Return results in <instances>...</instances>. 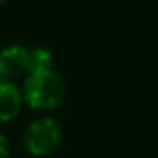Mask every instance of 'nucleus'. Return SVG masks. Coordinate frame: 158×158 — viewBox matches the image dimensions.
<instances>
[{
	"label": "nucleus",
	"instance_id": "1",
	"mask_svg": "<svg viewBox=\"0 0 158 158\" xmlns=\"http://www.w3.org/2000/svg\"><path fill=\"white\" fill-rule=\"evenodd\" d=\"M22 100L34 110H55L65 100L66 85L55 70L27 73L21 89Z\"/></svg>",
	"mask_w": 158,
	"mask_h": 158
},
{
	"label": "nucleus",
	"instance_id": "2",
	"mask_svg": "<svg viewBox=\"0 0 158 158\" xmlns=\"http://www.w3.org/2000/svg\"><path fill=\"white\" fill-rule=\"evenodd\" d=\"M24 148L32 156H49L63 141V126L56 117L41 116L27 124L24 131Z\"/></svg>",
	"mask_w": 158,
	"mask_h": 158
},
{
	"label": "nucleus",
	"instance_id": "3",
	"mask_svg": "<svg viewBox=\"0 0 158 158\" xmlns=\"http://www.w3.org/2000/svg\"><path fill=\"white\" fill-rule=\"evenodd\" d=\"M24 100L19 85L14 80L2 78L0 80V123H9L21 114Z\"/></svg>",
	"mask_w": 158,
	"mask_h": 158
},
{
	"label": "nucleus",
	"instance_id": "4",
	"mask_svg": "<svg viewBox=\"0 0 158 158\" xmlns=\"http://www.w3.org/2000/svg\"><path fill=\"white\" fill-rule=\"evenodd\" d=\"M27 49L29 48L19 43H12L0 49V60H2L5 78L12 80L27 72Z\"/></svg>",
	"mask_w": 158,
	"mask_h": 158
},
{
	"label": "nucleus",
	"instance_id": "5",
	"mask_svg": "<svg viewBox=\"0 0 158 158\" xmlns=\"http://www.w3.org/2000/svg\"><path fill=\"white\" fill-rule=\"evenodd\" d=\"M55 56L44 46H34L27 49V73L55 70Z\"/></svg>",
	"mask_w": 158,
	"mask_h": 158
},
{
	"label": "nucleus",
	"instance_id": "6",
	"mask_svg": "<svg viewBox=\"0 0 158 158\" xmlns=\"http://www.w3.org/2000/svg\"><path fill=\"white\" fill-rule=\"evenodd\" d=\"M10 156V144L9 139L2 131H0V158H9Z\"/></svg>",
	"mask_w": 158,
	"mask_h": 158
},
{
	"label": "nucleus",
	"instance_id": "7",
	"mask_svg": "<svg viewBox=\"0 0 158 158\" xmlns=\"http://www.w3.org/2000/svg\"><path fill=\"white\" fill-rule=\"evenodd\" d=\"M5 78V73H4V66H2V60H0V80Z\"/></svg>",
	"mask_w": 158,
	"mask_h": 158
},
{
	"label": "nucleus",
	"instance_id": "8",
	"mask_svg": "<svg viewBox=\"0 0 158 158\" xmlns=\"http://www.w3.org/2000/svg\"><path fill=\"white\" fill-rule=\"evenodd\" d=\"M4 2H5V0H0V4H4Z\"/></svg>",
	"mask_w": 158,
	"mask_h": 158
}]
</instances>
